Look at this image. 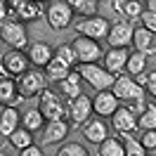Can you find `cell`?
Wrapping results in <instances>:
<instances>
[{
    "label": "cell",
    "instance_id": "obj_1",
    "mask_svg": "<svg viewBox=\"0 0 156 156\" xmlns=\"http://www.w3.org/2000/svg\"><path fill=\"white\" fill-rule=\"evenodd\" d=\"M0 38H2V43L5 45H10V50H21V52H26V50L31 48L29 43V31H26V26L21 24L19 19H5L2 24H0Z\"/></svg>",
    "mask_w": 156,
    "mask_h": 156
},
{
    "label": "cell",
    "instance_id": "obj_2",
    "mask_svg": "<svg viewBox=\"0 0 156 156\" xmlns=\"http://www.w3.org/2000/svg\"><path fill=\"white\" fill-rule=\"evenodd\" d=\"M38 109H40V114L45 116L48 123L50 121H64L69 114V104H64L62 95L55 92V90H50V88L38 97Z\"/></svg>",
    "mask_w": 156,
    "mask_h": 156
},
{
    "label": "cell",
    "instance_id": "obj_3",
    "mask_svg": "<svg viewBox=\"0 0 156 156\" xmlns=\"http://www.w3.org/2000/svg\"><path fill=\"white\" fill-rule=\"evenodd\" d=\"M78 73L83 76V80L90 88H95V92L111 90L116 83V76H111L102 64H83V66H78Z\"/></svg>",
    "mask_w": 156,
    "mask_h": 156
},
{
    "label": "cell",
    "instance_id": "obj_4",
    "mask_svg": "<svg viewBox=\"0 0 156 156\" xmlns=\"http://www.w3.org/2000/svg\"><path fill=\"white\" fill-rule=\"evenodd\" d=\"M31 59L26 52L21 50H7L2 55V64H0V73L2 78H21L26 71H31Z\"/></svg>",
    "mask_w": 156,
    "mask_h": 156
},
{
    "label": "cell",
    "instance_id": "obj_5",
    "mask_svg": "<svg viewBox=\"0 0 156 156\" xmlns=\"http://www.w3.org/2000/svg\"><path fill=\"white\" fill-rule=\"evenodd\" d=\"M73 17H76V14L71 10L69 0H52V2H48V14H45V19H48L50 29H55V31L71 29Z\"/></svg>",
    "mask_w": 156,
    "mask_h": 156
},
{
    "label": "cell",
    "instance_id": "obj_6",
    "mask_svg": "<svg viewBox=\"0 0 156 156\" xmlns=\"http://www.w3.org/2000/svg\"><path fill=\"white\" fill-rule=\"evenodd\" d=\"M111 26H114V21H109L107 17H102V14H97V17H90V19H80L78 21V36H85V38H92V40H107L109 33H111Z\"/></svg>",
    "mask_w": 156,
    "mask_h": 156
},
{
    "label": "cell",
    "instance_id": "obj_7",
    "mask_svg": "<svg viewBox=\"0 0 156 156\" xmlns=\"http://www.w3.org/2000/svg\"><path fill=\"white\" fill-rule=\"evenodd\" d=\"M71 45H73V52H76V57H78V66H83V64H97L99 59L104 57L102 45L92 38L76 36V38L71 40Z\"/></svg>",
    "mask_w": 156,
    "mask_h": 156
},
{
    "label": "cell",
    "instance_id": "obj_8",
    "mask_svg": "<svg viewBox=\"0 0 156 156\" xmlns=\"http://www.w3.org/2000/svg\"><path fill=\"white\" fill-rule=\"evenodd\" d=\"M48 76L40 71V69H31V71H26L21 78H17V85H19V92L24 95L26 99L31 97H40L45 90H48Z\"/></svg>",
    "mask_w": 156,
    "mask_h": 156
},
{
    "label": "cell",
    "instance_id": "obj_9",
    "mask_svg": "<svg viewBox=\"0 0 156 156\" xmlns=\"http://www.w3.org/2000/svg\"><path fill=\"white\" fill-rule=\"evenodd\" d=\"M95 116V109H92V97L88 95H80L78 99L69 102V114H66V121L76 128H83L88 121H92Z\"/></svg>",
    "mask_w": 156,
    "mask_h": 156
},
{
    "label": "cell",
    "instance_id": "obj_10",
    "mask_svg": "<svg viewBox=\"0 0 156 156\" xmlns=\"http://www.w3.org/2000/svg\"><path fill=\"white\" fill-rule=\"evenodd\" d=\"M111 92L118 97V102H142V97H144V88H140L135 83V78H130L128 73L116 76Z\"/></svg>",
    "mask_w": 156,
    "mask_h": 156
},
{
    "label": "cell",
    "instance_id": "obj_11",
    "mask_svg": "<svg viewBox=\"0 0 156 156\" xmlns=\"http://www.w3.org/2000/svg\"><path fill=\"white\" fill-rule=\"evenodd\" d=\"M109 121H111V128L116 130V135H121V137H128V135H133L135 130H140L135 107H123V104H121V109H118Z\"/></svg>",
    "mask_w": 156,
    "mask_h": 156
},
{
    "label": "cell",
    "instance_id": "obj_12",
    "mask_svg": "<svg viewBox=\"0 0 156 156\" xmlns=\"http://www.w3.org/2000/svg\"><path fill=\"white\" fill-rule=\"evenodd\" d=\"M133 36H135V26L128 19H118V21H114V26H111L107 45L109 48H116V50H128L133 45Z\"/></svg>",
    "mask_w": 156,
    "mask_h": 156
},
{
    "label": "cell",
    "instance_id": "obj_13",
    "mask_svg": "<svg viewBox=\"0 0 156 156\" xmlns=\"http://www.w3.org/2000/svg\"><path fill=\"white\" fill-rule=\"evenodd\" d=\"M10 7L14 14L19 17V21L29 24V21H38L43 14H48V5L43 2H31V0H10Z\"/></svg>",
    "mask_w": 156,
    "mask_h": 156
},
{
    "label": "cell",
    "instance_id": "obj_14",
    "mask_svg": "<svg viewBox=\"0 0 156 156\" xmlns=\"http://www.w3.org/2000/svg\"><path fill=\"white\" fill-rule=\"evenodd\" d=\"M92 109H95V116L97 118H104V121H107V118H111L118 109H121V102H118V97L111 90H104V92H95Z\"/></svg>",
    "mask_w": 156,
    "mask_h": 156
},
{
    "label": "cell",
    "instance_id": "obj_15",
    "mask_svg": "<svg viewBox=\"0 0 156 156\" xmlns=\"http://www.w3.org/2000/svg\"><path fill=\"white\" fill-rule=\"evenodd\" d=\"M26 55H29L33 69H48L50 62L55 59V48H52L50 43H45V40H36V43H31V48L26 50Z\"/></svg>",
    "mask_w": 156,
    "mask_h": 156
},
{
    "label": "cell",
    "instance_id": "obj_16",
    "mask_svg": "<svg viewBox=\"0 0 156 156\" xmlns=\"http://www.w3.org/2000/svg\"><path fill=\"white\" fill-rule=\"evenodd\" d=\"M128 59H130V50L109 48L107 52H104V57H102V66L107 69L111 76H121V73H126Z\"/></svg>",
    "mask_w": 156,
    "mask_h": 156
},
{
    "label": "cell",
    "instance_id": "obj_17",
    "mask_svg": "<svg viewBox=\"0 0 156 156\" xmlns=\"http://www.w3.org/2000/svg\"><path fill=\"white\" fill-rule=\"evenodd\" d=\"M69 130H71V123L66 118L64 121H50L40 135V142L43 144H64V140L69 137Z\"/></svg>",
    "mask_w": 156,
    "mask_h": 156
},
{
    "label": "cell",
    "instance_id": "obj_18",
    "mask_svg": "<svg viewBox=\"0 0 156 156\" xmlns=\"http://www.w3.org/2000/svg\"><path fill=\"white\" fill-rule=\"evenodd\" d=\"M21 128V114L14 107H2L0 109V135L10 140L17 130Z\"/></svg>",
    "mask_w": 156,
    "mask_h": 156
},
{
    "label": "cell",
    "instance_id": "obj_19",
    "mask_svg": "<svg viewBox=\"0 0 156 156\" xmlns=\"http://www.w3.org/2000/svg\"><path fill=\"white\" fill-rule=\"evenodd\" d=\"M83 130V137L88 140V142H92V144H102L104 140H109V123L104 121V118H92V121H88L85 126L80 128Z\"/></svg>",
    "mask_w": 156,
    "mask_h": 156
},
{
    "label": "cell",
    "instance_id": "obj_20",
    "mask_svg": "<svg viewBox=\"0 0 156 156\" xmlns=\"http://www.w3.org/2000/svg\"><path fill=\"white\" fill-rule=\"evenodd\" d=\"M59 90H62V95H64L66 102H73V99H78L83 95V76L78 73V69L71 71V76H69L66 80L59 83Z\"/></svg>",
    "mask_w": 156,
    "mask_h": 156
},
{
    "label": "cell",
    "instance_id": "obj_21",
    "mask_svg": "<svg viewBox=\"0 0 156 156\" xmlns=\"http://www.w3.org/2000/svg\"><path fill=\"white\" fill-rule=\"evenodd\" d=\"M133 48L135 52H142V55H154V33H149L144 26H135V36H133Z\"/></svg>",
    "mask_w": 156,
    "mask_h": 156
},
{
    "label": "cell",
    "instance_id": "obj_22",
    "mask_svg": "<svg viewBox=\"0 0 156 156\" xmlns=\"http://www.w3.org/2000/svg\"><path fill=\"white\" fill-rule=\"evenodd\" d=\"M45 116L40 114V109H26V114H21V128H26L29 133H43L45 130Z\"/></svg>",
    "mask_w": 156,
    "mask_h": 156
},
{
    "label": "cell",
    "instance_id": "obj_23",
    "mask_svg": "<svg viewBox=\"0 0 156 156\" xmlns=\"http://www.w3.org/2000/svg\"><path fill=\"white\" fill-rule=\"evenodd\" d=\"M71 71H76V69L66 66L64 62H59L57 57L50 62V66L45 69V76H48V80H52V83H62V80H66L69 76H71Z\"/></svg>",
    "mask_w": 156,
    "mask_h": 156
},
{
    "label": "cell",
    "instance_id": "obj_24",
    "mask_svg": "<svg viewBox=\"0 0 156 156\" xmlns=\"http://www.w3.org/2000/svg\"><path fill=\"white\" fill-rule=\"evenodd\" d=\"M17 97H19L17 80H14V78H2V80H0V104H2V107H10Z\"/></svg>",
    "mask_w": 156,
    "mask_h": 156
},
{
    "label": "cell",
    "instance_id": "obj_25",
    "mask_svg": "<svg viewBox=\"0 0 156 156\" xmlns=\"http://www.w3.org/2000/svg\"><path fill=\"white\" fill-rule=\"evenodd\" d=\"M73 14H80V19H90V17H97V7L99 0H69Z\"/></svg>",
    "mask_w": 156,
    "mask_h": 156
},
{
    "label": "cell",
    "instance_id": "obj_26",
    "mask_svg": "<svg viewBox=\"0 0 156 156\" xmlns=\"http://www.w3.org/2000/svg\"><path fill=\"white\" fill-rule=\"evenodd\" d=\"M126 73L130 78H137V76H142V73H147V55L133 50V52H130V59H128Z\"/></svg>",
    "mask_w": 156,
    "mask_h": 156
},
{
    "label": "cell",
    "instance_id": "obj_27",
    "mask_svg": "<svg viewBox=\"0 0 156 156\" xmlns=\"http://www.w3.org/2000/svg\"><path fill=\"white\" fill-rule=\"evenodd\" d=\"M97 156H126V147L121 137H109L97 149Z\"/></svg>",
    "mask_w": 156,
    "mask_h": 156
},
{
    "label": "cell",
    "instance_id": "obj_28",
    "mask_svg": "<svg viewBox=\"0 0 156 156\" xmlns=\"http://www.w3.org/2000/svg\"><path fill=\"white\" fill-rule=\"evenodd\" d=\"M137 126L142 133L147 130H156V104L154 102H147L144 104V111L137 116Z\"/></svg>",
    "mask_w": 156,
    "mask_h": 156
},
{
    "label": "cell",
    "instance_id": "obj_29",
    "mask_svg": "<svg viewBox=\"0 0 156 156\" xmlns=\"http://www.w3.org/2000/svg\"><path fill=\"white\" fill-rule=\"evenodd\" d=\"M55 57L59 59V62H64L66 66H78V57L76 52H73V45L71 43H62V45H55Z\"/></svg>",
    "mask_w": 156,
    "mask_h": 156
},
{
    "label": "cell",
    "instance_id": "obj_30",
    "mask_svg": "<svg viewBox=\"0 0 156 156\" xmlns=\"http://www.w3.org/2000/svg\"><path fill=\"white\" fill-rule=\"evenodd\" d=\"M7 142H10L17 151H24V149H29L31 144H36V142H33V133H29L26 128H19V130H17Z\"/></svg>",
    "mask_w": 156,
    "mask_h": 156
},
{
    "label": "cell",
    "instance_id": "obj_31",
    "mask_svg": "<svg viewBox=\"0 0 156 156\" xmlns=\"http://www.w3.org/2000/svg\"><path fill=\"white\" fill-rule=\"evenodd\" d=\"M57 156H90V149L83 147L80 142H64L59 144Z\"/></svg>",
    "mask_w": 156,
    "mask_h": 156
},
{
    "label": "cell",
    "instance_id": "obj_32",
    "mask_svg": "<svg viewBox=\"0 0 156 156\" xmlns=\"http://www.w3.org/2000/svg\"><path fill=\"white\" fill-rule=\"evenodd\" d=\"M123 147H126V156H149V151L142 147V142L130 135L123 137Z\"/></svg>",
    "mask_w": 156,
    "mask_h": 156
},
{
    "label": "cell",
    "instance_id": "obj_33",
    "mask_svg": "<svg viewBox=\"0 0 156 156\" xmlns=\"http://www.w3.org/2000/svg\"><path fill=\"white\" fill-rule=\"evenodd\" d=\"M123 14H126V19H140L142 14H144V2H140V0H126V7H123Z\"/></svg>",
    "mask_w": 156,
    "mask_h": 156
},
{
    "label": "cell",
    "instance_id": "obj_34",
    "mask_svg": "<svg viewBox=\"0 0 156 156\" xmlns=\"http://www.w3.org/2000/svg\"><path fill=\"white\" fill-rule=\"evenodd\" d=\"M140 26H144L149 33H154V36H156V14H154V12H149V10H144V14L140 17Z\"/></svg>",
    "mask_w": 156,
    "mask_h": 156
},
{
    "label": "cell",
    "instance_id": "obj_35",
    "mask_svg": "<svg viewBox=\"0 0 156 156\" xmlns=\"http://www.w3.org/2000/svg\"><path fill=\"white\" fill-rule=\"evenodd\" d=\"M140 142H142V147H144L147 151H156V130H147V133H142Z\"/></svg>",
    "mask_w": 156,
    "mask_h": 156
},
{
    "label": "cell",
    "instance_id": "obj_36",
    "mask_svg": "<svg viewBox=\"0 0 156 156\" xmlns=\"http://www.w3.org/2000/svg\"><path fill=\"white\" fill-rule=\"evenodd\" d=\"M147 92H149V97L151 99H156V71H151L149 73V80H147Z\"/></svg>",
    "mask_w": 156,
    "mask_h": 156
},
{
    "label": "cell",
    "instance_id": "obj_37",
    "mask_svg": "<svg viewBox=\"0 0 156 156\" xmlns=\"http://www.w3.org/2000/svg\"><path fill=\"white\" fill-rule=\"evenodd\" d=\"M19 156H45V154H43V147H38V144H31L29 149L19 151Z\"/></svg>",
    "mask_w": 156,
    "mask_h": 156
},
{
    "label": "cell",
    "instance_id": "obj_38",
    "mask_svg": "<svg viewBox=\"0 0 156 156\" xmlns=\"http://www.w3.org/2000/svg\"><path fill=\"white\" fill-rule=\"evenodd\" d=\"M111 7L118 12V14H123V7H126V0H111Z\"/></svg>",
    "mask_w": 156,
    "mask_h": 156
},
{
    "label": "cell",
    "instance_id": "obj_39",
    "mask_svg": "<svg viewBox=\"0 0 156 156\" xmlns=\"http://www.w3.org/2000/svg\"><path fill=\"white\" fill-rule=\"evenodd\" d=\"M147 80H149V73H142V76L135 78V83L140 85V88H147Z\"/></svg>",
    "mask_w": 156,
    "mask_h": 156
},
{
    "label": "cell",
    "instance_id": "obj_40",
    "mask_svg": "<svg viewBox=\"0 0 156 156\" xmlns=\"http://www.w3.org/2000/svg\"><path fill=\"white\" fill-rule=\"evenodd\" d=\"M144 10H149V12H154V14H156V0H147V2H144Z\"/></svg>",
    "mask_w": 156,
    "mask_h": 156
},
{
    "label": "cell",
    "instance_id": "obj_41",
    "mask_svg": "<svg viewBox=\"0 0 156 156\" xmlns=\"http://www.w3.org/2000/svg\"><path fill=\"white\" fill-rule=\"evenodd\" d=\"M0 156H7V154H0Z\"/></svg>",
    "mask_w": 156,
    "mask_h": 156
}]
</instances>
